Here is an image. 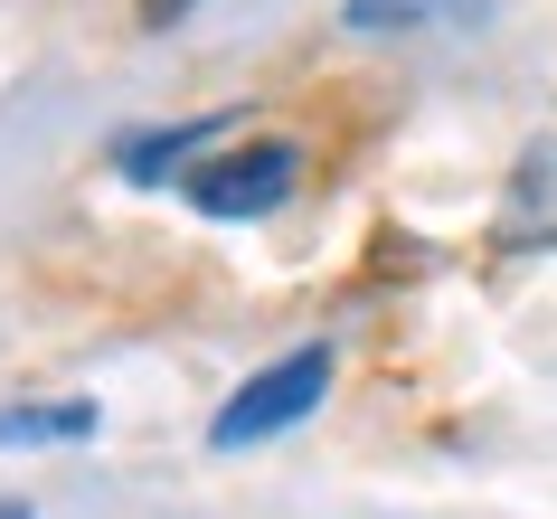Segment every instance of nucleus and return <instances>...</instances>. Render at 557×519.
<instances>
[{
  "mask_svg": "<svg viewBox=\"0 0 557 519\" xmlns=\"http://www.w3.org/2000/svg\"><path fill=\"white\" fill-rule=\"evenodd\" d=\"M435 10L454 20V29H472V20H482V0H350L341 20H350L359 38H397V29H425Z\"/></svg>",
  "mask_w": 557,
  "mask_h": 519,
  "instance_id": "obj_4",
  "label": "nucleus"
},
{
  "mask_svg": "<svg viewBox=\"0 0 557 519\" xmlns=\"http://www.w3.org/2000/svg\"><path fill=\"white\" fill-rule=\"evenodd\" d=\"M294 180H302V143L264 133V143L227 151V161H199L180 189H189V208H199V218H274V208L294 199Z\"/></svg>",
  "mask_w": 557,
  "mask_h": 519,
  "instance_id": "obj_2",
  "label": "nucleus"
},
{
  "mask_svg": "<svg viewBox=\"0 0 557 519\" xmlns=\"http://www.w3.org/2000/svg\"><path fill=\"white\" fill-rule=\"evenodd\" d=\"M95 406L86 397H48V406H10L0 416V444H86Z\"/></svg>",
  "mask_w": 557,
  "mask_h": 519,
  "instance_id": "obj_5",
  "label": "nucleus"
},
{
  "mask_svg": "<svg viewBox=\"0 0 557 519\" xmlns=\"http://www.w3.org/2000/svg\"><path fill=\"white\" fill-rule=\"evenodd\" d=\"M0 519H29V510H20V501H0Z\"/></svg>",
  "mask_w": 557,
  "mask_h": 519,
  "instance_id": "obj_7",
  "label": "nucleus"
},
{
  "mask_svg": "<svg viewBox=\"0 0 557 519\" xmlns=\"http://www.w3.org/2000/svg\"><path fill=\"white\" fill-rule=\"evenodd\" d=\"M218 123H227V114H199V123H171V133H133V143L114 151V161H123V180H161V171H180V180H189V171H199V161H189V151H199L208 133H218Z\"/></svg>",
  "mask_w": 557,
  "mask_h": 519,
  "instance_id": "obj_3",
  "label": "nucleus"
},
{
  "mask_svg": "<svg viewBox=\"0 0 557 519\" xmlns=\"http://www.w3.org/2000/svg\"><path fill=\"white\" fill-rule=\"evenodd\" d=\"M322 387H331V349H294V359L256 369V378H246V387H236L227 406H218L208 444H218V454H236V444H264V434L302 425V416L322 406Z\"/></svg>",
  "mask_w": 557,
  "mask_h": 519,
  "instance_id": "obj_1",
  "label": "nucleus"
},
{
  "mask_svg": "<svg viewBox=\"0 0 557 519\" xmlns=\"http://www.w3.org/2000/svg\"><path fill=\"white\" fill-rule=\"evenodd\" d=\"M180 10H199V0H143V29H171Z\"/></svg>",
  "mask_w": 557,
  "mask_h": 519,
  "instance_id": "obj_6",
  "label": "nucleus"
}]
</instances>
